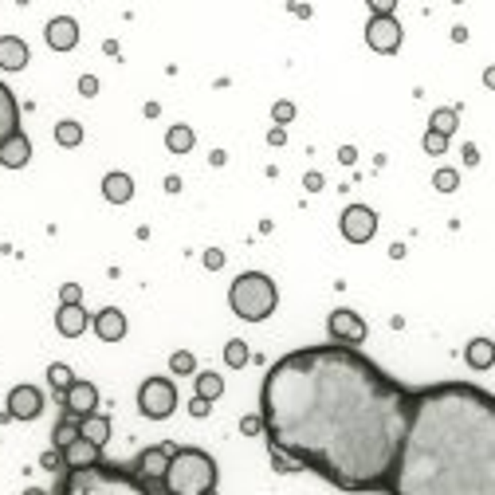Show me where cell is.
Returning <instances> with one entry per match:
<instances>
[{
    "label": "cell",
    "mask_w": 495,
    "mask_h": 495,
    "mask_svg": "<svg viewBox=\"0 0 495 495\" xmlns=\"http://www.w3.org/2000/svg\"><path fill=\"white\" fill-rule=\"evenodd\" d=\"M409 413L413 389L338 342L283 354L260 385L267 448L338 491H389Z\"/></svg>",
    "instance_id": "6da1fadb"
},
{
    "label": "cell",
    "mask_w": 495,
    "mask_h": 495,
    "mask_svg": "<svg viewBox=\"0 0 495 495\" xmlns=\"http://www.w3.org/2000/svg\"><path fill=\"white\" fill-rule=\"evenodd\" d=\"M385 495H495V393L472 382L413 389Z\"/></svg>",
    "instance_id": "7a4b0ae2"
},
{
    "label": "cell",
    "mask_w": 495,
    "mask_h": 495,
    "mask_svg": "<svg viewBox=\"0 0 495 495\" xmlns=\"http://www.w3.org/2000/svg\"><path fill=\"white\" fill-rule=\"evenodd\" d=\"M52 495H150V487L122 464L99 460L94 468H79V472L63 468L55 476Z\"/></svg>",
    "instance_id": "3957f363"
},
{
    "label": "cell",
    "mask_w": 495,
    "mask_h": 495,
    "mask_svg": "<svg viewBox=\"0 0 495 495\" xmlns=\"http://www.w3.org/2000/svg\"><path fill=\"white\" fill-rule=\"evenodd\" d=\"M216 479H221V472L205 448H177L162 484L169 495H205L216 491Z\"/></svg>",
    "instance_id": "277c9868"
},
{
    "label": "cell",
    "mask_w": 495,
    "mask_h": 495,
    "mask_svg": "<svg viewBox=\"0 0 495 495\" xmlns=\"http://www.w3.org/2000/svg\"><path fill=\"white\" fill-rule=\"evenodd\" d=\"M228 303L244 323H264V318H272L275 307H279V287H275L272 275H264V272H244V275L232 279Z\"/></svg>",
    "instance_id": "5b68a950"
},
{
    "label": "cell",
    "mask_w": 495,
    "mask_h": 495,
    "mask_svg": "<svg viewBox=\"0 0 495 495\" xmlns=\"http://www.w3.org/2000/svg\"><path fill=\"white\" fill-rule=\"evenodd\" d=\"M138 409L150 421H165L177 413V385L169 377H145L138 389Z\"/></svg>",
    "instance_id": "8992f818"
},
{
    "label": "cell",
    "mask_w": 495,
    "mask_h": 495,
    "mask_svg": "<svg viewBox=\"0 0 495 495\" xmlns=\"http://www.w3.org/2000/svg\"><path fill=\"white\" fill-rule=\"evenodd\" d=\"M173 452H177V444H154V448L138 452V460L130 464V472H134V476L142 479V484H162L165 472H169Z\"/></svg>",
    "instance_id": "52a82bcc"
},
{
    "label": "cell",
    "mask_w": 495,
    "mask_h": 495,
    "mask_svg": "<svg viewBox=\"0 0 495 495\" xmlns=\"http://www.w3.org/2000/svg\"><path fill=\"white\" fill-rule=\"evenodd\" d=\"M338 228H342V240H350V244H369L374 232H377V213L369 205H350L338 216Z\"/></svg>",
    "instance_id": "ba28073f"
},
{
    "label": "cell",
    "mask_w": 495,
    "mask_h": 495,
    "mask_svg": "<svg viewBox=\"0 0 495 495\" xmlns=\"http://www.w3.org/2000/svg\"><path fill=\"white\" fill-rule=\"evenodd\" d=\"M326 334H330V342H338V346H362L369 330L354 311L338 307V311H330V318H326Z\"/></svg>",
    "instance_id": "9c48e42d"
},
{
    "label": "cell",
    "mask_w": 495,
    "mask_h": 495,
    "mask_svg": "<svg viewBox=\"0 0 495 495\" xmlns=\"http://www.w3.org/2000/svg\"><path fill=\"white\" fill-rule=\"evenodd\" d=\"M401 40H405V32H401V24H397L393 16H369L366 43L374 48L377 55H393L397 48H401Z\"/></svg>",
    "instance_id": "30bf717a"
},
{
    "label": "cell",
    "mask_w": 495,
    "mask_h": 495,
    "mask_svg": "<svg viewBox=\"0 0 495 495\" xmlns=\"http://www.w3.org/2000/svg\"><path fill=\"white\" fill-rule=\"evenodd\" d=\"M9 413H12V421H35L43 413V393L35 385H12Z\"/></svg>",
    "instance_id": "8fae6325"
},
{
    "label": "cell",
    "mask_w": 495,
    "mask_h": 495,
    "mask_svg": "<svg viewBox=\"0 0 495 495\" xmlns=\"http://www.w3.org/2000/svg\"><path fill=\"white\" fill-rule=\"evenodd\" d=\"M99 409V389H94L91 382H79L75 377V385H71L67 393H63V413H71V417H91V413Z\"/></svg>",
    "instance_id": "7c38bea8"
},
{
    "label": "cell",
    "mask_w": 495,
    "mask_h": 495,
    "mask_svg": "<svg viewBox=\"0 0 495 495\" xmlns=\"http://www.w3.org/2000/svg\"><path fill=\"white\" fill-rule=\"evenodd\" d=\"M48 48H52V52H71V48H75L79 43V24L71 16H55V20H48Z\"/></svg>",
    "instance_id": "4fadbf2b"
},
{
    "label": "cell",
    "mask_w": 495,
    "mask_h": 495,
    "mask_svg": "<svg viewBox=\"0 0 495 495\" xmlns=\"http://www.w3.org/2000/svg\"><path fill=\"white\" fill-rule=\"evenodd\" d=\"M32 52L20 35H0V71H24Z\"/></svg>",
    "instance_id": "5bb4252c"
},
{
    "label": "cell",
    "mask_w": 495,
    "mask_h": 495,
    "mask_svg": "<svg viewBox=\"0 0 495 495\" xmlns=\"http://www.w3.org/2000/svg\"><path fill=\"white\" fill-rule=\"evenodd\" d=\"M28 157H32V142H28L24 130L12 134L9 142H0V165H4V169H24Z\"/></svg>",
    "instance_id": "9a60e30c"
},
{
    "label": "cell",
    "mask_w": 495,
    "mask_h": 495,
    "mask_svg": "<svg viewBox=\"0 0 495 495\" xmlns=\"http://www.w3.org/2000/svg\"><path fill=\"white\" fill-rule=\"evenodd\" d=\"M94 334L103 342H122L126 338V315H122L118 307H103L94 315Z\"/></svg>",
    "instance_id": "2e32d148"
},
{
    "label": "cell",
    "mask_w": 495,
    "mask_h": 495,
    "mask_svg": "<svg viewBox=\"0 0 495 495\" xmlns=\"http://www.w3.org/2000/svg\"><path fill=\"white\" fill-rule=\"evenodd\" d=\"M103 460V448H94L91 440H83L79 436L71 448H63V468L67 472H79V468H94V464Z\"/></svg>",
    "instance_id": "e0dca14e"
},
{
    "label": "cell",
    "mask_w": 495,
    "mask_h": 495,
    "mask_svg": "<svg viewBox=\"0 0 495 495\" xmlns=\"http://www.w3.org/2000/svg\"><path fill=\"white\" fill-rule=\"evenodd\" d=\"M91 326V315L83 311V303H75V307H60L55 311V330L63 334V338H79V334Z\"/></svg>",
    "instance_id": "ac0fdd59"
},
{
    "label": "cell",
    "mask_w": 495,
    "mask_h": 495,
    "mask_svg": "<svg viewBox=\"0 0 495 495\" xmlns=\"http://www.w3.org/2000/svg\"><path fill=\"white\" fill-rule=\"evenodd\" d=\"M12 134H20V106L16 94L0 83V142H9Z\"/></svg>",
    "instance_id": "d6986e66"
},
{
    "label": "cell",
    "mask_w": 495,
    "mask_h": 495,
    "mask_svg": "<svg viewBox=\"0 0 495 495\" xmlns=\"http://www.w3.org/2000/svg\"><path fill=\"white\" fill-rule=\"evenodd\" d=\"M103 196L111 201V205H126L130 196H134V177L130 173H106L103 177Z\"/></svg>",
    "instance_id": "ffe728a7"
},
{
    "label": "cell",
    "mask_w": 495,
    "mask_h": 495,
    "mask_svg": "<svg viewBox=\"0 0 495 495\" xmlns=\"http://www.w3.org/2000/svg\"><path fill=\"white\" fill-rule=\"evenodd\" d=\"M79 433H83V440H91L94 448H106V440H111V421H106L103 413H91V417L79 421Z\"/></svg>",
    "instance_id": "44dd1931"
},
{
    "label": "cell",
    "mask_w": 495,
    "mask_h": 495,
    "mask_svg": "<svg viewBox=\"0 0 495 495\" xmlns=\"http://www.w3.org/2000/svg\"><path fill=\"white\" fill-rule=\"evenodd\" d=\"M464 362L472 369H491L495 366V342L491 338H472L468 350H464Z\"/></svg>",
    "instance_id": "7402d4cb"
},
{
    "label": "cell",
    "mask_w": 495,
    "mask_h": 495,
    "mask_svg": "<svg viewBox=\"0 0 495 495\" xmlns=\"http://www.w3.org/2000/svg\"><path fill=\"white\" fill-rule=\"evenodd\" d=\"M79 436H83V433H79V417L63 413V417L55 421V428H52V448H55V452H63V448H71Z\"/></svg>",
    "instance_id": "603a6c76"
},
{
    "label": "cell",
    "mask_w": 495,
    "mask_h": 495,
    "mask_svg": "<svg viewBox=\"0 0 495 495\" xmlns=\"http://www.w3.org/2000/svg\"><path fill=\"white\" fill-rule=\"evenodd\" d=\"M224 393V377L216 369H205V374H196V397H205V401H216Z\"/></svg>",
    "instance_id": "cb8c5ba5"
},
{
    "label": "cell",
    "mask_w": 495,
    "mask_h": 495,
    "mask_svg": "<svg viewBox=\"0 0 495 495\" xmlns=\"http://www.w3.org/2000/svg\"><path fill=\"white\" fill-rule=\"evenodd\" d=\"M196 142V134L181 122V126H169V134H165V145H169V154H189Z\"/></svg>",
    "instance_id": "d4e9b609"
},
{
    "label": "cell",
    "mask_w": 495,
    "mask_h": 495,
    "mask_svg": "<svg viewBox=\"0 0 495 495\" xmlns=\"http://www.w3.org/2000/svg\"><path fill=\"white\" fill-rule=\"evenodd\" d=\"M456 122H460V114H456L452 106H440V111H433V118H428V130L448 138V134L456 130Z\"/></svg>",
    "instance_id": "484cf974"
},
{
    "label": "cell",
    "mask_w": 495,
    "mask_h": 495,
    "mask_svg": "<svg viewBox=\"0 0 495 495\" xmlns=\"http://www.w3.org/2000/svg\"><path fill=\"white\" fill-rule=\"evenodd\" d=\"M48 382H52L55 397H63V393L75 385V374H71V366H63V362H55V366H48Z\"/></svg>",
    "instance_id": "4316f807"
},
{
    "label": "cell",
    "mask_w": 495,
    "mask_h": 495,
    "mask_svg": "<svg viewBox=\"0 0 495 495\" xmlns=\"http://www.w3.org/2000/svg\"><path fill=\"white\" fill-rule=\"evenodd\" d=\"M55 142L63 145V150H75L79 142H83V126H79V122H60V126H55Z\"/></svg>",
    "instance_id": "83f0119b"
},
{
    "label": "cell",
    "mask_w": 495,
    "mask_h": 495,
    "mask_svg": "<svg viewBox=\"0 0 495 495\" xmlns=\"http://www.w3.org/2000/svg\"><path fill=\"white\" fill-rule=\"evenodd\" d=\"M224 366H232V369L248 366V342L244 338H232L228 346H224Z\"/></svg>",
    "instance_id": "f1b7e54d"
},
{
    "label": "cell",
    "mask_w": 495,
    "mask_h": 495,
    "mask_svg": "<svg viewBox=\"0 0 495 495\" xmlns=\"http://www.w3.org/2000/svg\"><path fill=\"white\" fill-rule=\"evenodd\" d=\"M169 369H173L177 377H189V374H196V358H193L189 350H177V354L169 358Z\"/></svg>",
    "instance_id": "f546056e"
},
{
    "label": "cell",
    "mask_w": 495,
    "mask_h": 495,
    "mask_svg": "<svg viewBox=\"0 0 495 495\" xmlns=\"http://www.w3.org/2000/svg\"><path fill=\"white\" fill-rule=\"evenodd\" d=\"M433 185L440 189V193H456V185H460V173H456V169H436Z\"/></svg>",
    "instance_id": "4dcf8cb0"
},
{
    "label": "cell",
    "mask_w": 495,
    "mask_h": 495,
    "mask_svg": "<svg viewBox=\"0 0 495 495\" xmlns=\"http://www.w3.org/2000/svg\"><path fill=\"white\" fill-rule=\"evenodd\" d=\"M75 303H83V287H79V283H63L60 287V307H75Z\"/></svg>",
    "instance_id": "1f68e13d"
},
{
    "label": "cell",
    "mask_w": 495,
    "mask_h": 495,
    "mask_svg": "<svg viewBox=\"0 0 495 495\" xmlns=\"http://www.w3.org/2000/svg\"><path fill=\"white\" fill-rule=\"evenodd\" d=\"M267 452H272V464H275V472H303L299 464L291 460L287 452H279V448H267Z\"/></svg>",
    "instance_id": "d6a6232c"
},
{
    "label": "cell",
    "mask_w": 495,
    "mask_h": 495,
    "mask_svg": "<svg viewBox=\"0 0 495 495\" xmlns=\"http://www.w3.org/2000/svg\"><path fill=\"white\" fill-rule=\"evenodd\" d=\"M444 150H448V138L428 130V134H425V154H444Z\"/></svg>",
    "instance_id": "836d02e7"
},
{
    "label": "cell",
    "mask_w": 495,
    "mask_h": 495,
    "mask_svg": "<svg viewBox=\"0 0 495 495\" xmlns=\"http://www.w3.org/2000/svg\"><path fill=\"white\" fill-rule=\"evenodd\" d=\"M272 118H275V126H287V122L295 118V106H291V103H275L272 106Z\"/></svg>",
    "instance_id": "e575fe53"
},
{
    "label": "cell",
    "mask_w": 495,
    "mask_h": 495,
    "mask_svg": "<svg viewBox=\"0 0 495 495\" xmlns=\"http://www.w3.org/2000/svg\"><path fill=\"white\" fill-rule=\"evenodd\" d=\"M40 468H48V472H63V452H55V448H52V452H43V456H40Z\"/></svg>",
    "instance_id": "d590c367"
},
{
    "label": "cell",
    "mask_w": 495,
    "mask_h": 495,
    "mask_svg": "<svg viewBox=\"0 0 495 495\" xmlns=\"http://www.w3.org/2000/svg\"><path fill=\"white\" fill-rule=\"evenodd\" d=\"M240 433H244V436L264 433V417H260V413H256V417H244V421H240Z\"/></svg>",
    "instance_id": "8d00e7d4"
},
{
    "label": "cell",
    "mask_w": 495,
    "mask_h": 495,
    "mask_svg": "<svg viewBox=\"0 0 495 495\" xmlns=\"http://www.w3.org/2000/svg\"><path fill=\"white\" fill-rule=\"evenodd\" d=\"M208 409H213V401H205V397H193L189 401V417H208Z\"/></svg>",
    "instance_id": "74e56055"
},
{
    "label": "cell",
    "mask_w": 495,
    "mask_h": 495,
    "mask_svg": "<svg viewBox=\"0 0 495 495\" xmlns=\"http://www.w3.org/2000/svg\"><path fill=\"white\" fill-rule=\"evenodd\" d=\"M205 267H208V272H221V267H224V252L208 248V252H205Z\"/></svg>",
    "instance_id": "f35d334b"
},
{
    "label": "cell",
    "mask_w": 495,
    "mask_h": 495,
    "mask_svg": "<svg viewBox=\"0 0 495 495\" xmlns=\"http://www.w3.org/2000/svg\"><path fill=\"white\" fill-rule=\"evenodd\" d=\"M79 94H87V99H91V94H99V79L83 75V79H79Z\"/></svg>",
    "instance_id": "ab89813d"
},
{
    "label": "cell",
    "mask_w": 495,
    "mask_h": 495,
    "mask_svg": "<svg viewBox=\"0 0 495 495\" xmlns=\"http://www.w3.org/2000/svg\"><path fill=\"white\" fill-rule=\"evenodd\" d=\"M369 9H374V16H393V0H377Z\"/></svg>",
    "instance_id": "60d3db41"
},
{
    "label": "cell",
    "mask_w": 495,
    "mask_h": 495,
    "mask_svg": "<svg viewBox=\"0 0 495 495\" xmlns=\"http://www.w3.org/2000/svg\"><path fill=\"white\" fill-rule=\"evenodd\" d=\"M267 142H272V145H283V142H287V134H283V126H275L272 134H267Z\"/></svg>",
    "instance_id": "b9f144b4"
},
{
    "label": "cell",
    "mask_w": 495,
    "mask_h": 495,
    "mask_svg": "<svg viewBox=\"0 0 495 495\" xmlns=\"http://www.w3.org/2000/svg\"><path fill=\"white\" fill-rule=\"evenodd\" d=\"M464 162H468V165L479 162V150H476V145H464Z\"/></svg>",
    "instance_id": "7bdbcfd3"
},
{
    "label": "cell",
    "mask_w": 495,
    "mask_h": 495,
    "mask_svg": "<svg viewBox=\"0 0 495 495\" xmlns=\"http://www.w3.org/2000/svg\"><path fill=\"white\" fill-rule=\"evenodd\" d=\"M303 185H307L311 193H315V189H323V177H318V173H307V181H303Z\"/></svg>",
    "instance_id": "ee69618b"
},
{
    "label": "cell",
    "mask_w": 495,
    "mask_h": 495,
    "mask_svg": "<svg viewBox=\"0 0 495 495\" xmlns=\"http://www.w3.org/2000/svg\"><path fill=\"white\" fill-rule=\"evenodd\" d=\"M484 87H491V91H495V67L484 71Z\"/></svg>",
    "instance_id": "f6af8a7d"
},
{
    "label": "cell",
    "mask_w": 495,
    "mask_h": 495,
    "mask_svg": "<svg viewBox=\"0 0 495 495\" xmlns=\"http://www.w3.org/2000/svg\"><path fill=\"white\" fill-rule=\"evenodd\" d=\"M145 487H150V495H169V491H165V484H145Z\"/></svg>",
    "instance_id": "bcb514c9"
},
{
    "label": "cell",
    "mask_w": 495,
    "mask_h": 495,
    "mask_svg": "<svg viewBox=\"0 0 495 495\" xmlns=\"http://www.w3.org/2000/svg\"><path fill=\"white\" fill-rule=\"evenodd\" d=\"M24 495H52V491H40V487H28Z\"/></svg>",
    "instance_id": "7dc6e473"
},
{
    "label": "cell",
    "mask_w": 495,
    "mask_h": 495,
    "mask_svg": "<svg viewBox=\"0 0 495 495\" xmlns=\"http://www.w3.org/2000/svg\"><path fill=\"white\" fill-rule=\"evenodd\" d=\"M205 495H216V491H205Z\"/></svg>",
    "instance_id": "c3c4849f"
},
{
    "label": "cell",
    "mask_w": 495,
    "mask_h": 495,
    "mask_svg": "<svg viewBox=\"0 0 495 495\" xmlns=\"http://www.w3.org/2000/svg\"><path fill=\"white\" fill-rule=\"evenodd\" d=\"M491 342H495V338H491Z\"/></svg>",
    "instance_id": "681fc988"
}]
</instances>
